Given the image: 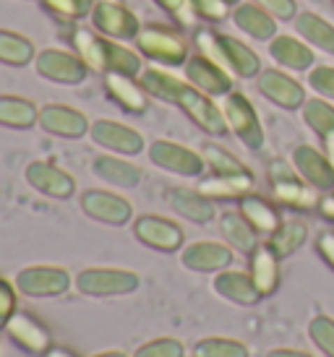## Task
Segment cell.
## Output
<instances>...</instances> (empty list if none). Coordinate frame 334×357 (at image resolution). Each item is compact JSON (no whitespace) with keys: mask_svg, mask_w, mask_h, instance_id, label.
<instances>
[{"mask_svg":"<svg viewBox=\"0 0 334 357\" xmlns=\"http://www.w3.org/2000/svg\"><path fill=\"white\" fill-rule=\"evenodd\" d=\"M71 40H73L76 55L84 60V66L89 70L108 73V40H102V37H97V34H92L87 29H76Z\"/></svg>","mask_w":334,"mask_h":357,"instance_id":"28","label":"cell"},{"mask_svg":"<svg viewBox=\"0 0 334 357\" xmlns=\"http://www.w3.org/2000/svg\"><path fill=\"white\" fill-rule=\"evenodd\" d=\"M215 292L230 303H238V305H254L261 298L254 279L243 271H219L215 277Z\"/></svg>","mask_w":334,"mask_h":357,"instance_id":"21","label":"cell"},{"mask_svg":"<svg viewBox=\"0 0 334 357\" xmlns=\"http://www.w3.org/2000/svg\"><path fill=\"white\" fill-rule=\"evenodd\" d=\"M308 84H311V86H314L321 97H326V100H334V68H332V66H319V68L311 70Z\"/></svg>","mask_w":334,"mask_h":357,"instance_id":"44","label":"cell"},{"mask_svg":"<svg viewBox=\"0 0 334 357\" xmlns=\"http://www.w3.org/2000/svg\"><path fill=\"white\" fill-rule=\"evenodd\" d=\"M94 357H128L126 352H115V349H112V352H99V355H94Z\"/></svg>","mask_w":334,"mask_h":357,"instance_id":"52","label":"cell"},{"mask_svg":"<svg viewBox=\"0 0 334 357\" xmlns=\"http://www.w3.org/2000/svg\"><path fill=\"white\" fill-rule=\"evenodd\" d=\"M266 357H311V355H305V352H295V349H275V352H269Z\"/></svg>","mask_w":334,"mask_h":357,"instance_id":"50","label":"cell"},{"mask_svg":"<svg viewBox=\"0 0 334 357\" xmlns=\"http://www.w3.org/2000/svg\"><path fill=\"white\" fill-rule=\"evenodd\" d=\"M108 73H126V76H138L141 73V58L118 42L108 40Z\"/></svg>","mask_w":334,"mask_h":357,"instance_id":"37","label":"cell"},{"mask_svg":"<svg viewBox=\"0 0 334 357\" xmlns=\"http://www.w3.org/2000/svg\"><path fill=\"white\" fill-rule=\"evenodd\" d=\"M219 229H222V235H225L227 243H230L233 248L240 250V253H254V250L259 248L254 225H251L243 214H235V211L222 214V219H219Z\"/></svg>","mask_w":334,"mask_h":357,"instance_id":"30","label":"cell"},{"mask_svg":"<svg viewBox=\"0 0 334 357\" xmlns=\"http://www.w3.org/2000/svg\"><path fill=\"white\" fill-rule=\"evenodd\" d=\"M240 214L254 225L256 232H275L279 227L277 211L266 201L259 199V196H243V201H240Z\"/></svg>","mask_w":334,"mask_h":357,"instance_id":"35","label":"cell"},{"mask_svg":"<svg viewBox=\"0 0 334 357\" xmlns=\"http://www.w3.org/2000/svg\"><path fill=\"white\" fill-rule=\"evenodd\" d=\"M227 6H235V3H240V0H225Z\"/></svg>","mask_w":334,"mask_h":357,"instance_id":"53","label":"cell"},{"mask_svg":"<svg viewBox=\"0 0 334 357\" xmlns=\"http://www.w3.org/2000/svg\"><path fill=\"white\" fill-rule=\"evenodd\" d=\"M8 337L19 344L21 349H27L29 355H45L52 342H50V331L42 326L37 318H31L29 313H13L8 321Z\"/></svg>","mask_w":334,"mask_h":357,"instance_id":"17","label":"cell"},{"mask_svg":"<svg viewBox=\"0 0 334 357\" xmlns=\"http://www.w3.org/2000/svg\"><path fill=\"white\" fill-rule=\"evenodd\" d=\"M186 76L191 79L194 86H198L201 91H207V94H230L233 91L230 70L217 66L215 60H209L201 52L186 63Z\"/></svg>","mask_w":334,"mask_h":357,"instance_id":"15","label":"cell"},{"mask_svg":"<svg viewBox=\"0 0 334 357\" xmlns=\"http://www.w3.org/2000/svg\"><path fill=\"white\" fill-rule=\"evenodd\" d=\"M34 58V47L27 37L16 31H0V63L8 66H27Z\"/></svg>","mask_w":334,"mask_h":357,"instance_id":"36","label":"cell"},{"mask_svg":"<svg viewBox=\"0 0 334 357\" xmlns=\"http://www.w3.org/2000/svg\"><path fill=\"white\" fill-rule=\"evenodd\" d=\"M204 162L215 169V175H246L248 172L233 154H227L225 149H219L215 144H207V146H204Z\"/></svg>","mask_w":334,"mask_h":357,"instance_id":"39","label":"cell"},{"mask_svg":"<svg viewBox=\"0 0 334 357\" xmlns=\"http://www.w3.org/2000/svg\"><path fill=\"white\" fill-rule=\"evenodd\" d=\"M219 45H222V55H225L227 70H233L243 79H251L259 73V55H256L248 45L233 40L227 34H219Z\"/></svg>","mask_w":334,"mask_h":357,"instance_id":"29","label":"cell"},{"mask_svg":"<svg viewBox=\"0 0 334 357\" xmlns=\"http://www.w3.org/2000/svg\"><path fill=\"white\" fill-rule=\"evenodd\" d=\"M68 271L60 266H29L16 277V289L29 298H58L68 292Z\"/></svg>","mask_w":334,"mask_h":357,"instance_id":"5","label":"cell"},{"mask_svg":"<svg viewBox=\"0 0 334 357\" xmlns=\"http://www.w3.org/2000/svg\"><path fill=\"white\" fill-rule=\"evenodd\" d=\"M222 112H225L227 128H233V133L246 144L248 149H261L264 146V128H261L259 115H256L254 105L248 102L246 94L230 91L225 97Z\"/></svg>","mask_w":334,"mask_h":357,"instance_id":"3","label":"cell"},{"mask_svg":"<svg viewBox=\"0 0 334 357\" xmlns=\"http://www.w3.org/2000/svg\"><path fill=\"white\" fill-rule=\"evenodd\" d=\"M295 26H298V31L311 45H316L319 50L334 55V26L329 21H324L321 16H316V13H300L298 21H295Z\"/></svg>","mask_w":334,"mask_h":357,"instance_id":"33","label":"cell"},{"mask_svg":"<svg viewBox=\"0 0 334 357\" xmlns=\"http://www.w3.org/2000/svg\"><path fill=\"white\" fill-rule=\"evenodd\" d=\"M13 313H16V289L6 279H0V328L8 326Z\"/></svg>","mask_w":334,"mask_h":357,"instance_id":"45","label":"cell"},{"mask_svg":"<svg viewBox=\"0 0 334 357\" xmlns=\"http://www.w3.org/2000/svg\"><path fill=\"white\" fill-rule=\"evenodd\" d=\"M159 6L180 24V26H194L196 21V8H194V0H157Z\"/></svg>","mask_w":334,"mask_h":357,"instance_id":"43","label":"cell"},{"mask_svg":"<svg viewBox=\"0 0 334 357\" xmlns=\"http://www.w3.org/2000/svg\"><path fill=\"white\" fill-rule=\"evenodd\" d=\"M321 214H324V217H329V219H334V193L321 201Z\"/></svg>","mask_w":334,"mask_h":357,"instance_id":"49","label":"cell"},{"mask_svg":"<svg viewBox=\"0 0 334 357\" xmlns=\"http://www.w3.org/2000/svg\"><path fill=\"white\" fill-rule=\"evenodd\" d=\"M233 19L240 29L256 37V40H272L277 37V21L275 16L264 10L261 6H254V3H243V6H238L235 13H233Z\"/></svg>","mask_w":334,"mask_h":357,"instance_id":"26","label":"cell"},{"mask_svg":"<svg viewBox=\"0 0 334 357\" xmlns=\"http://www.w3.org/2000/svg\"><path fill=\"white\" fill-rule=\"evenodd\" d=\"M37 70H40V76L58 81V84H81L87 79L89 68L84 66V60L79 55L50 47V50H42L37 55Z\"/></svg>","mask_w":334,"mask_h":357,"instance_id":"7","label":"cell"},{"mask_svg":"<svg viewBox=\"0 0 334 357\" xmlns=\"http://www.w3.org/2000/svg\"><path fill=\"white\" fill-rule=\"evenodd\" d=\"M92 169H94L97 178H102L105 183H112L118 188H136L138 183H141V178H144L141 167H136L133 162H126V159H118V157H97Z\"/></svg>","mask_w":334,"mask_h":357,"instance_id":"22","label":"cell"},{"mask_svg":"<svg viewBox=\"0 0 334 357\" xmlns=\"http://www.w3.org/2000/svg\"><path fill=\"white\" fill-rule=\"evenodd\" d=\"M319 253L326 258V264L334 268V232H324L319 238Z\"/></svg>","mask_w":334,"mask_h":357,"instance_id":"48","label":"cell"},{"mask_svg":"<svg viewBox=\"0 0 334 357\" xmlns=\"http://www.w3.org/2000/svg\"><path fill=\"white\" fill-rule=\"evenodd\" d=\"M133 235H136L144 245L154 250H162V253H173L183 245V229L177 227L175 222L162 217H154V214H144V217L136 219L133 225Z\"/></svg>","mask_w":334,"mask_h":357,"instance_id":"8","label":"cell"},{"mask_svg":"<svg viewBox=\"0 0 334 357\" xmlns=\"http://www.w3.org/2000/svg\"><path fill=\"white\" fill-rule=\"evenodd\" d=\"M180 261L191 271H222L225 266L233 264V250L227 245H219V243L201 240V243L186 245L180 253Z\"/></svg>","mask_w":334,"mask_h":357,"instance_id":"18","label":"cell"},{"mask_svg":"<svg viewBox=\"0 0 334 357\" xmlns=\"http://www.w3.org/2000/svg\"><path fill=\"white\" fill-rule=\"evenodd\" d=\"M259 91L264 94L266 100L279 105V107L295 109L300 107V105H305L303 86L295 79H290L287 73H282V70H275V68L261 70L259 73Z\"/></svg>","mask_w":334,"mask_h":357,"instance_id":"12","label":"cell"},{"mask_svg":"<svg viewBox=\"0 0 334 357\" xmlns=\"http://www.w3.org/2000/svg\"><path fill=\"white\" fill-rule=\"evenodd\" d=\"M81 208L84 214H89L97 222H105V225H126L128 219L133 217V208L126 199H120L115 193H108V190H87L81 196Z\"/></svg>","mask_w":334,"mask_h":357,"instance_id":"11","label":"cell"},{"mask_svg":"<svg viewBox=\"0 0 334 357\" xmlns=\"http://www.w3.org/2000/svg\"><path fill=\"white\" fill-rule=\"evenodd\" d=\"M76 287L81 295H92V298L128 295L138 289V274L126 268H84L76 277Z\"/></svg>","mask_w":334,"mask_h":357,"instance_id":"4","label":"cell"},{"mask_svg":"<svg viewBox=\"0 0 334 357\" xmlns=\"http://www.w3.org/2000/svg\"><path fill=\"white\" fill-rule=\"evenodd\" d=\"M194 357H248L246 344H240L235 339H201L194 347Z\"/></svg>","mask_w":334,"mask_h":357,"instance_id":"38","label":"cell"},{"mask_svg":"<svg viewBox=\"0 0 334 357\" xmlns=\"http://www.w3.org/2000/svg\"><path fill=\"white\" fill-rule=\"evenodd\" d=\"M308 331H311V339H314L316 344L324 349L329 357H334V321L332 318H326V316L314 318Z\"/></svg>","mask_w":334,"mask_h":357,"instance_id":"42","label":"cell"},{"mask_svg":"<svg viewBox=\"0 0 334 357\" xmlns=\"http://www.w3.org/2000/svg\"><path fill=\"white\" fill-rule=\"evenodd\" d=\"M27 180L34 190L52 196V199H71L76 190V183L68 172L50 165V162H31L27 167Z\"/></svg>","mask_w":334,"mask_h":357,"instance_id":"14","label":"cell"},{"mask_svg":"<svg viewBox=\"0 0 334 357\" xmlns=\"http://www.w3.org/2000/svg\"><path fill=\"white\" fill-rule=\"evenodd\" d=\"M92 21H94L97 31L115 37V40H136V34L141 31L136 16L118 3H110V0H99L94 6Z\"/></svg>","mask_w":334,"mask_h":357,"instance_id":"9","label":"cell"},{"mask_svg":"<svg viewBox=\"0 0 334 357\" xmlns=\"http://www.w3.org/2000/svg\"><path fill=\"white\" fill-rule=\"evenodd\" d=\"M305 235H308V227H305V222L300 219H287L282 222L279 227L272 232V240H269V248L275 250L279 258L290 256L295 250L303 245Z\"/></svg>","mask_w":334,"mask_h":357,"instance_id":"34","label":"cell"},{"mask_svg":"<svg viewBox=\"0 0 334 357\" xmlns=\"http://www.w3.org/2000/svg\"><path fill=\"white\" fill-rule=\"evenodd\" d=\"M277 256L269 245H259V248L251 253V279H254L256 289L264 295H272L277 289V282H279V266H277Z\"/></svg>","mask_w":334,"mask_h":357,"instance_id":"25","label":"cell"},{"mask_svg":"<svg viewBox=\"0 0 334 357\" xmlns=\"http://www.w3.org/2000/svg\"><path fill=\"white\" fill-rule=\"evenodd\" d=\"M303 118L324 139L326 157L332 159L334 165V107L324 100H308L303 105Z\"/></svg>","mask_w":334,"mask_h":357,"instance_id":"27","label":"cell"},{"mask_svg":"<svg viewBox=\"0 0 334 357\" xmlns=\"http://www.w3.org/2000/svg\"><path fill=\"white\" fill-rule=\"evenodd\" d=\"M149 159L157 165V167L167 169V172H175V175H186V178H196L204 172V157H198L196 151L186 149L180 144L173 141H154L149 146Z\"/></svg>","mask_w":334,"mask_h":357,"instance_id":"6","label":"cell"},{"mask_svg":"<svg viewBox=\"0 0 334 357\" xmlns=\"http://www.w3.org/2000/svg\"><path fill=\"white\" fill-rule=\"evenodd\" d=\"M40 123V109L21 97H0V126L8 128H31Z\"/></svg>","mask_w":334,"mask_h":357,"instance_id":"31","label":"cell"},{"mask_svg":"<svg viewBox=\"0 0 334 357\" xmlns=\"http://www.w3.org/2000/svg\"><path fill=\"white\" fill-rule=\"evenodd\" d=\"M269 175H272V183H275V199L285 206L293 208H314L319 204V196H316L314 185L308 188L300 180L295 178L290 167L282 165V162H275L269 167Z\"/></svg>","mask_w":334,"mask_h":357,"instance_id":"10","label":"cell"},{"mask_svg":"<svg viewBox=\"0 0 334 357\" xmlns=\"http://www.w3.org/2000/svg\"><path fill=\"white\" fill-rule=\"evenodd\" d=\"M183 355H186L183 344H180L177 339H170V337L152 339V342L141 344V347L133 352V357H183Z\"/></svg>","mask_w":334,"mask_h":357,"instance_id":"41","label":"cell"},{"mask_svg":"<svg viewBox=\"0 0 334 357\" xmlns=\"http://www.w3.org/2000/svg\"><path fill=\"white\" fill-rule=\"evenodd\" d=\"M293 162L298 172L303 175L314 188H334V165L332 159L321 154V151H316L314 146H298L293 151Z\"/></svg>","mask_w":334,"mask_h":357,"instance_id":"19","label":"cell"},{"mask_svg":"<svg viewBox=\"0 0 334 357\" xmlns=\"http://www.w3.org/2000/svg\"><path fill=\"white\" fill-rule=\"evenodd\" d=\"M269 52L277 63H282L285 68L293 70H305L314 66V52L308 45H303L300 40H295L290 34H279L269 42Z\"/></svg>","mask_w":334,"mask_h":357,"instance_id":"24","label":"cell"},{"mask_svg":"<svg viewBox=\"0 0 334 357\" xmlns=\"http://www.w3.org/2000/svg\"><path fill=\"white\" fill-rule=\"evenodd\" d=\"M141 86L154 94L159 100L170 102L186 112L188 118L196 123L198 128H204L212 136H222L227 130L225 112L217 107L215 102L207 97V91H201L198 86H191L186 81L175 79L173 73L159 68H147L141 70Z\"/></svg>","mask_w":334,"mask_h":357,"instance_id":"1","label":"cell"},{"mask_svg":"<svg viewBox=\"0 0 334 357\" xmlns=\"http://www.w3.org/2000/svg\"><path fill=\"white\" fill-rule=\"evenodd\" d=\"M170 206L175 208L180 217L191 219L196 225H207L209 219L215 217V206H212L209 196H204L201 190L173 188L170 190Z\"/></svg>","mask_w":334,"mask_h":357,"instance_id":"23","label":"cell"},{"mask_svg":"<svg viewBox=\"0 0 334 357\" xmlns=\"http://www.w3.org/2000/svg\"><path fill=\"white\" fill-rule=\"evenodd\" d=\"M254 185V175H217V178L201 183V193L209 199H240Z\"/></svg>","mask_w":334,"mask_h":357,"instance_id":"32","label":"cell"},{"mask_svg":"<svg viewBox=\"0 0 334 357\" xmlns=\"http://www.w3.org/2000/svg\"><path fill=\"white\" fill-rule=\"evenodd\" d=\"M194 8L198 16H204L209 21H222L227 16L225 0H194Z\"/></svg>","mask_w":334,"mask_h":357,"instance_id":"46","label":"cell"},{"mask_svg":"<svg viewBox=\"0 0 334 357\" xmlns=\"http://www.w3.org/2000/svg\"><path fill=\"white\" fill-rule=\"evenodd\" d=\"M259 6L264 10H269L275 19H293L295 16V10H298V6H295V0H256Z\"/></svg>","mask_w":334,"mask_h":357,"instance_id":"47","label":"cell"},{"mask_svg":"<svg viewBox=\"0 0 334 357\" xmlns=\"http://www.w3.org/2000/svg\"><path fill=\"white\" fill-rule=\"evenodd\" d=\"M40 126L52 136L63 139H81L89 130V120L84 112L63 105H48L40 109Z\"/></svg>","mask_w":334,"mask_h":357,"instance_id":"16","label":"cell"},{"mask_svg":"<svg viewBox=\"0 0 334 357\" xmlns=\"http://www.w3.org/2000/svg\"><path fill=\"white\" fill-rule=\"evenodd\" d=\"M42 357H76L73 352H68V349H60V347H50L48 352Z\"/></svg>","mask_w":334,"mask_h":357,"instance_id":"51","label":"cell"},{"mask_svg":"<svg viewBox=\"0 0 334 357\" xmlns=\"http://www.w3.org/2000/svg\"><path fill=\"white\" fill-rule=\"evenodd\" d=\"M89 133H92L94 144H99V146H105L110 151H118V154H138L144 149L141 133L128 128V126H120L115 120H97L89 128Z\"/></svg>","mask_w":334,"mask_h":357,"instance_id":"13","label":"cell"},{"mask_svg":"<svg viewBox=\"0 0 334 357\" xmlns=\"http://www.w3.org/2000/svg\"><path fill=\"white\" fill-rule=\"evenodd\" d=\"M138 50L147 58H154L167 66H180L188 58V42L175 29H167L162 24H149L136 34Z\"/></svg>","mask_w":334,"mask_h":357,"instance_id":"2","label":"cell"},{"mask_svg":"<svg viewBox=\"0 0 334 357\" xmlns=\"http://www.w3.org/2000/svg\"><path fill=\"white\" fill-rule=\"evenodd\" d=\"M42 3L50 13H55L63 21H79L84 16H92V10L97 6L94 0H42Z\"/></svg>","mask_w":334,"mask_h":357,"instance_id":"40","label":"cell"},{"mask_svg":"<svg viewBox=\"0 0 334 357\" xmlns=\"http://www.w3.org/2000/svg\"><path fill=\"white\" fill-rule=\"evenodd\" d=\"M105 89L120 107L126 112H133V115H141L149 105V91L141 84H136L133 76H126V73H108L105 76Z\"/></svg>","mask_w":334,"mask_h":357,"instance_id":"20","label":"cell"}]
</instances>
